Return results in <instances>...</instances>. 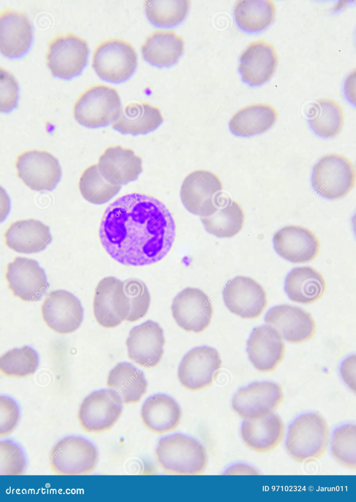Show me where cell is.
I'll return each mask as SVG.
<instances>
[{
  "mask_svg": "<svg viewBox=\"0 0 356 502\" xmlns=\"http://www.w3.org/2000/svg\"><path fill=\"white\" fill-rule=\"evenodd\" d=\"M176 227L161 201L138 193L123 195L106 209L99 227L101 243L115 261L127 266L156 263L171 249Z\"/></svg>",
  "mask_w": 356,
  "mask_h": 502,
  "instance_id": "6da1fadb",
  "label": "cell"
},
{
  "mask_svg": "<svg viewBox=\"0 0 356 502\" xmlns=\"http://www.w3.org/2000/svg\"><path fill=\"white\" fill-rule=\"evenodd\" d=\"M150 303L148 288L140 279L121 280L107 276L99 281L95 288L94 314L101 326L113 328L123 320L133 322L142 318Z\"/></svg>",
  "mask_w": 356,
  "mask_h": 502,
  "instance_id": "7a4b0ae2",
  "label": "cell"
},
{
  "mask_svg": "<svg viewBox=\"0 0 356 502\" xmlns=\"http://www.w3.org/2000/svg\"><path fill=\"white\" fill-rule=\"evenodd\" d=\"M155 454L159 466L172 474L201 475L208 464L205 447L196 439L179 433L161 438Z\"/></svg>",
  "mask_w": 356,
  "mask_h": 502,
  "instance_id": "3957f363",
  "label": "cell"
},
{
  "mask_svg": "<svg viewBox=\"0 0 356 502\" xmlns=\"http://www.w3.org/2000/svg\"><path fill=\"white\" fill-rule=\"evenodd\" d=\"M329 430L327 422L315 412L303 413L289 426L285 449L299 463L315 461L326 452Z\"/></svg>",
  "mask_w": 356,
  "mask_h": 502,
  "instance_id": "277c9868",
  "label": "cell"
},
{
  "mask_svg": "<svg viewBox=\"0 0 356 502\" xmlns=\"http://www.w3.org/2000/svg\"><path fill=\"white\" fill-rule=\"evenodd\" d=\"M122 109L117 89L98 84L88 88L77 98L73 106V115L80 125L89 128H97L114 123Z\"/></svg>",
  "mask_w": 356,
  "mask_h": 502,
  "instance_id": "5b68a950",
  "label": "cell"
},
{
  "mask_svg": "<svg viewBox=\"0 0 356 502\" xmlns=\"http://www.w3.org/2000/svg\"><path fill=\"white\" fill-rule=\"evenodd\" d=\"M138 56L134 47L123 39L112 38L99 43L92 56V66L102 79L120 83L134 73Z\"/></svg>",
  "mask_w": 356,
  "mask_h": 502,
  "instance_id": "8992f818",
  "label": "cell"
},
{
  "mask_svg": "<svg viewBox=\"0 0 356 502\" xmlns=\"http://www.w3.org/2000/svg\"><path fill=\"white\" fill-rule=\"evenodd\" d=\"M356 170L353 162L338 153L326 155L313 168L311 183L315 191L329 200L346 196L356 184Z\"/></svg>",
  "mask_w": 356,
  "mask_h": 502,
  "instance_id": "52a82bcc",
  "label": "cell"
},
{
  "mask_svg": "<svg viewBox=\"0 0 356 502\" xmlns=\"http://www.w3.org/2000/svg\"><path fill=\"white\" fill-rule=\"evenodd\" d=\"M48 46L46 64L53 75L70 79L81 73L89 53L84 38L72 33L57 34L49 41Z\"/></svg>",
  "mask_w": 356,
  "mask_h": 502,
  "instance_id": "ba28073f",
  "label": "cell"
},
{
  "mask_svg": "<svg viewBox=\"0 0 356 502\" xmlns=\"http://www.w3.org/2000/svg\"><path fill=\"white\" fill-rule=\"evenodd\" d=\"M223 185L210 171L197 170L184 179L180 190L181 201L190 213L202 217L213 214L220 205Z\"/></svg>",
  "mask_w": 356,
  "mask_h": 502,
  "instance_id": "9c48e42d",
  "label": "cell"
},
{
  "mask_svg": "<svg viewBox=\"0 0 356 502\" xmlns=\"http://www.w3.org/2000/svg\"><path fill=\"white\" fill-rule=\"evenodd\" d=\"M95 446L82 437L68 436L59 441L49 454L52 471L59 475H85L92 472L98 462Z\"/></svg>",
  "mask_w": 356,
  "mask_h": 502,
  "instance_id": "30bf717a",
  "label": "cell"
},
{
  "mask_svg": "<svg viewBox=\"0 0 356 502\" xmlns=\"http://www.w3.org/2000/svg\"><path fill=\"white\" fill-rule=\"evenodd\" d=\"M284 399L282 389L277 383L256 381L238 389L232 398V406L241 418L257 421L273 414Z\"/></svg>",
  "mask_w": 356,
  "mask_h": 502,
  "instance_id": "8fae6325",
  "label": "cell"
},
{
  "mask_svg": "<svg viewBox=\"0 0 356 502\" xmlns=\"http://www.w3.org/2000/svg\"><path fill=\"white\" fill-rule=\"evenodd\" d=\"M120 397L111 389L92 392L83 401L78 412L81 427L89 433H97L111 428L122 411Z\"/></svg>",
  "mask_w": 356,
  "mask_h": 502,
  "instance_id": "7c38bea8",
  "label": "cell"
},
{
  "mask_svg": "<svg viewBox=\"0 0 356 502\" xmlns=\"http://www.w3.org/2000/svg\"><path fill=\"white\" fill-rule=\"evenodd\" d=\"M18 176L29 188L51 191L61 176L57 158L44 151L32 150L20 153L15 163Z\"/></svg>",
  "mask_w": 356,
  "mask_h": 502,
  "instance_id": "4fadbf2b",
  "label": "cell"
},
{
  "mask_svg": "<svg viewBox=\"0 0 356 502\" xmlns=\"http://www.w3.org/2000/svg\"><path fill=\"white\" fill-rule=\"evenodd\" d=\"M218 351L208 346L194 347L182 358L177 376L182 385L190 391L203 389L212 384L221 367Z\"/></svg>",
  "mask_w": 356,
  "mask_h": 502,
  "instance_id": "5bb4252c",
  "label": "cell"
},
{
  "mask_svg": "<svg viewBox=\"0 0 356 502\" xmlns=\"http://www.w3.org/2000/svg\"><path fill=\"white\" fill-rule=\"evenodd\" d=\"M223 299L230 312L245 319L259 317L267 303L263 287L246 276H237L229 280L224 288Z\"/></svg>",
  "mask_w": 356,
  "mask_h": 502,
  "instance_id": "9a60e30c",
  "label": "cell"
},
{
  "mask_svg": "<svg viewBox=\"0 0 356 502\" xmlns=\"http://www.w3.org/2000/svg\"><path fill=\"white\" fill-rule=\"evenodd\" d=\"M172 316L183 330L195 333L204 330L210 325L213 314L208 296L200 289L187 287L173 299Z\"/></svg>",
  "mask_w": 356,
  "mask_h": 502,
  "instance_id": "2e32d148",
  "label": "cell"
},
{
  "mask_svg": "<svg viewBox=\"0 0 356 502\" xmlns=\"http://www.w3.org/2000/svg\"><path fill=\"white\" fill-rule=\"evenodd\" d=\"M5 276L13 295L25 301H39L49 286L44 269L32 259L16 257L7 264Z\"/></svg>",
  "mask_w": 356,
  "mask_h": 502,
  "instance_id": "e0dca14e",
  "label": "cell"
},
{
  "mask_svg": "<svg viewBox=\"0 0 356 502\" xmlns=\"http://www.w3.org/2000/svg\"><path fill=\"white\" fill-rule=\"evenodd\" d=\"M43 319L47 326L60 334L76 330L82 322L84 310L80 301L64 290L51 291L41 307Z\"/></svg>",
  "mask_w": 356,
  "mask_h": 502,
  "instance_id": "ac0fdd59",
  "label": "cell"
},
{
  "mask_svg": "<svg viewBox=\"0 0 356 502\" xmlns=\"http://www.w3.org/2000/svg\"><path fill=\"white\" fill-rule=\"evenodd\" d=\"M165 338L160 325L148 320L130 330L126 345L128 357L144 368H153L164 354Z\"/></svg>",
  "mask_w": 356,
  "mask_h": 502,
  "instance_id": "d6986e66",
  "label": "cell"
},
{
  "mask_svg": "<svg viewBox=\"0 0 356 502\" xmlns=\"http://www.w3.org/2000/svg\"><path fill=\"white\" fill-rule=\"evenodd\" d=\"M266 325L278 330L286 341L300 343L310 339L316 330L315 322L307 311L295 305H276L264 317Z\"/></svg>",
  "mask_w": 356,
  "mask_h": 502,
  "instance_id": "ffe728a7",
  "label": "cell"
},
{
  "mask_svg": "<svg viewBox=\"0 0 356 502\" xmlns=\"http://www.w3.org/2000/svg\"><path fill=\"white\" fill-rule=\"evenodd\" d=\"M278 60L272 44L263 39L251 42L240 57L238 70L242 80L251 86L263 84L272 77Z\"/></svg>",
  "mask_w": 356,
  "mask_h": 502,
  "instance_id": "44dd1931",
  "label": "cell"
},
{
  "mask_svg": "<svg viewBox=\"0 0 356 502\" xmlns=\"http://www.w3.org/2000/svg\"><path fill=\"white\" fill-rule=\"evenodd\" d=\"M285 345L277 329L268 325L255 327L247 342L249 359L258 371L274 370L284 357Z\"/></svg>",
  "mask_w": 356,
  "mask_h": 502,
  "instance_id": "7402d4cb",
  "label": "cell"
},
{
  "mask_svg": "<svg viewBox=\"0 0 356 502\" xmlns=\"http://www.w3.org/2000/svg\"><path fill=\"white\" fill-rule=\"evenodd\" d=\"M274 249L278 254L293 263L311 261L318 255L320 242L310 229L299 226H287L273 237Z\"/></svg>",
  "mask_w": 356,
  "mask_h": 502,
  "instance_id": "603a6c76",
  "label": "cell"
},
{
  "mask_svg": "<svg viewBox=\"0 0 356 502\" xmlns=\"http://www.w3.org/2000/svg\"><path fill=\"white\" fill-rule=\"evenodd\" d=\"M33 39L31 24L25 13L6 8L0 14V50L9 58L20 57L29 49Z\"/></svg>",
  "mask_w": 356,
  "mask_h": 502,
  "instance_id": "cb8c5ba5",
  "label": "cell"
},
{
  "mask_svg": "<svg viewBox=\"0 0 356 502\" xmlns=\"http://www.w3.org/2000/svg\"><path fill=\"white\" fill-rule=\"evenodd\" d=\"M97 165L105 179L119 185L136 180L142 170L141 157L131 149L120 145L106 148Z\"/></svg>",
  "mask_w": 356,
  "mask_h": 502,
  "instance_id": "d4e9b609",
  "label": "cell"
},
{
  "mask_svg": "<svg viewBox=\"0 0 356 502\" xmlns=\"http://www.w3.org/2000/svg\"><path fill=\"white\" fill-rule=\"evenodd\" d=\"M3 236L7 247L23 253L43 251L52 240L48 226L33 219L11 223L5 231Z\"/></svg>",
  "mask_w": 356,
  "mask_h": 502,
  "instance_id": "484cf974",
  "label": "cell"
},
{
  "mask_svg": "<svg viewBox=\"0 0 356 502\" xmlns=\"http://www.w3.org/2000/svg\"><path fill=\"white\" fill-rule=\"evenodd\" d=\"M183 37L173 30H156L148 34L141 46L144 59L159 67L177 63L184 51Z\"/></svg>",
  "mask_w": 356,
  "mask_h": 502,
  "instance_id": "4316f807",
  "label": "cell"
},
{
  "mask_svg": "<svg viewBox=\"0 0 356 502\" xmlns=\"http://www.w3.org/2000/svg\"><path fill=\"white\" fill-rule=\"evenodd\" d=\"M142 421L151 431L162 434L171 431L179 425L181 409L177 402L165 394L149 397L143 403L141 412Z\"/></svg>",
  "mask_w": 356,
  "mask_h": 502,
  "instance_id": "83f0119b",
  "label": "cell"
},
{
  "mask_svg": "<svg viewBox=\"0 0 356 502\" xmlns=\"http://www.w3.org/2000/svg\"><path fill=\"white\" fill-rule=\"evenodd\" d=\"M284 424L276 414L259 421L244 420L240 434L245 445L257 452H267L280 444L284 435Z\"/></svg>",
  "mask_w": 356,
  "mask_h": 502,
  "instance_id": "f1b7e54d",
  "label": "cell"
},
{
  "mask_svg": "<svg viewBox=\"0 0 356 502\" xmlns=\"http://www.w3.org/2000/svg\"><path fill=\"white\" fill-rule=\"evenodd\" d=\"M164 118L160 109L147 102L127 104L121 110L113 128L123 134H144L157 129Z\"/></svg>",
  "mask_w": 356,
  "mask_h": 502,
  "instance_id": "f546056e",
  "label": "cell"
},
{
  "mask_svg": "<svg viewBox=\"0 0 356 502\" xmlns=\"http://www.w3.org/2000/svg\"><path fill=\"white\" fill-rule=\"evenodd\" d=\"M278 118L276 109L271 104L259 103L245 106L231 118L229 126L237 136L250 137L270 129Z\"/></svg>",
  "mask_w": 356,
  "mask_h": 502,
  "instance_id": "4dcf8cb0",
  "label": "cell"
},
{
  "mask_svg": "<svg viewBox=\"0 0 356 502\" xmlns=\"http://www.w3.org/2000/svg\"><path fill=\"white\" fill-rule=\"evenodd\" d=\"M285 290L292 301L305 304L319 299L326 290L325 280L320 273L309 266L298 267L287 275Z\"/></svg>",
  "mask_w": 356,
  "mask_h": 502,
  "instance_id": "1f68e13d",
  "label": "cell"
},
{
  "mask_svg": "<svg viewBox=\"0 0 356 502\" xmlns=\"http://www.w3.org/2000/svg\"><path fill=\"white\" fill-rule=\"evenodd\" d=\"M107 386L115 391L125 404L139 402L148 386L141 369L127 362L118 363L109 372Z\"/></svg>",
  "mask_w": 356,
  "mask_h": 502,
  "instance_id": "d6a6232c",
  "label": "cell"
},
{
  "mask_svg": "<svg viewBox=\"0 0 356 502\" xmlns=\"http://www.w3.org/2000/svg\"><path fill=\"white\" fill-rule=\"evenodd\" d=\"M245 220L241 206L230 198L222 196L219 206L212 215L201 217L210 234L220 238L234 236L242 229Z\"/></svg>",
  "mask_w": 356,
  "mask_h": 502,
  "instance_id": "836d02e7",
  "label": "cell"
},
{
  "mask_svg": "<svg viewBox=\"0 0 356 502\" xmlns=\"http://www.w3.org/2000/svg\"><path fill=\"white\" fill-rule=\"evenodd\" d=\"M309 125L318 136L332 138L338 135L344 124L341 106L334 100L323 98L311 103L308 109Z\"/></svg>",
  "mask_w": 356,
  "mask_h": 502,
  "instance_id": "e575fe53",
  "label": "cell"
},
{
  "mask_svg": "<svg viewBox=\"0 0 356 502\" xmlns=\"http://www.w3.org/2000/svg\"><path fill=\"white\" fill-rule=\"evenodd\" d=\"M235 19L240 28L256 32L268 27L274 21L276 8L272 0H238L234 8Z\"/></svg>",
  "mask_w": 356,
  "mask_h": 502,
  "instance_id": "d590c367",
  "label": "cell"
},
{
  "mask_svg": "<svg viewBox=\"0 0 356 502\" xmlns=\"http://www.w3.org/2000/svg\"><path fill=\"white\" fill-rule=\"evenodd\" d=\"M190 4V0H146L143 9L149 21L159 27L176 25L186 18Z\"/></svg>",
  "mask_w": 356,
  "mask_h": 502,
  "instance_id": "8d00e7d4",
  "label": "cell"
},
{
  "mask_svg": "<svg viewBox=\"0 0 356 502\" xmlns=\"http://www.w3.org/2000/svg\"><path fill=\"white\" fill-rule=\"evenodd\" d=\"M79 188L83 197L95 204L106 203L119 191L121 185L112 184L105 179L97 164L87 167L79 180Z\"/></svg>",
  "mask_w": 356,
  "mask_h": 502,
  "instance_id": "74e56055",
  "label": "cell"
},
{
  "mask_svg": "<svg viewBox=\"0 0 356 502\" xmlns=\"http://www.w3.org/2000/svg\"><path fill=\"white\" fill-rule=\"evenodd\" d=\"M38 365L37 353L28 346L10 350L0 359V371L7 376L23 377L32 375Z\"/></svg>",
  "mask_w": 356,
  "mask_h": 502,
  "instance_id": "f35d334b",
  "label": "cell"
},
{
  "mask_svg": "<svg viewBox=\"0 0 356 502\" xmlns=\"http://www.w3.org/2000/svg\"><path fill=\"white\" fill-rule=\"evenodd\" d=\"M356 427L347 424L337 427L334 431L331 443L332 456L344 467L356 470Z\"/></svg>",
  "mask_w": 356,
  "mask_h": 502,
  "instance_id": "ab89813d",
  "label": "cell"
},
{
  "mask_svg": "<svg viewBox=\"0 0 356 502\" xmlns=\"http://www.w3.org/2000/svg\"><path fill=\"white\" fill-rule=\"evenodd\" d=\"M26 467L25 457L21 448L10 440L0 441V475H21Z\"/></svg>",
  "mask_w": 356,
  "mask_h": 502,
  "instance_id": "60d3db41",
  "label": "cell"
},
{
  "mask_svg": "<svg viewBox=\"0 0 356 502\" xmlns=\"http://www.w3.org/2000/svg\"><path fill=\"white\" fill-rule=\"evenodd\" d=\"M0 72V111L8 112L17 105L19 86L15 77L9 71L1 67Z\"/></svg>",
  "mask_w": 356,
  "mask_h": 502,
  "instance_id": "b9f144b4",
  "label": "cell"
},
{
  "mask_svg": "<svg viewBox=\"0 0 356 502\" xmlns=\"http://www.w3.org/2000/svg\"><path fill=\"white\" fill-rule=\"evenodd\" d=\"M20 418L17 403L11 398L1 396L0 399V436L10 434L16 427Z\"/></svg>",
  "mask_w": 356,
  "mask_h": 502,
  "instance_id": "7bdbcfd3",
  "label": "cell"
}]
</instances>
